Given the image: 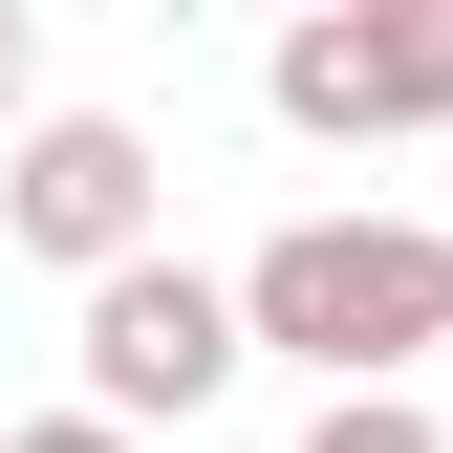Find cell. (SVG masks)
<instances>
[{
    "label": "cell",
    "mask_w": 453,
    "mask_h": 453,
    "mask_svg": "<svg viewBox=\"0 0 453 453\" xmlns=\"http://www.w3.org/2000/svg\"><path fill=\"white\" fill-rule=\"evenodd\" d=\"M238 324L303 346L324 411H346V388H388L411 346H453V238H411V216H280L238 259Z\"/></svg>",
    "instance_id": "obj_1"
},
{
    "label": "cell",
    "mask_w": 453,
    "mask_h": 453,
    "mask_svg": "<svg viewBox=\"0 0 453 453\" xmlns=\"http://www.w3.org/2000/svg\"><path fill=\"white\" fill-rule=\"evenodd\" d=\"M238 367H259L238 280H195V259H130V280H87V411H108V432H173V411H216Z\"/></svg>",
    "instance_id": "obj_2"
},
{
    "label": "cell",
    "mask_w": 453,
    "mask_h": 453,
    "mask_svg": "<svg viewBox=\"0 0 453 453\" xmlns=\"http://www.w3.org/2000/svg\"><path fill=\"white\" fill-rule=\"evenodd\" d=\"M280 130H324V151H367V130H453V0L280 22Z\"/></svg>",
    "instance_id": "obj_3"
},
{
    "label": "cell",
    "mask_w": 453,
    "mask_h": 453,
    "mask_svg": "<svg viewBox=\"0 0 453 453\" xmlns=\"http://www.w3.org/2000/svg\"><path fill=\"white\" fill-rule=\"evenodd\" d=\"M0 238L65 259V280H130L151 259V130H108V108H43L22 173H0Z\"/></svg>",
    "instance_id": "obj_4"
},
{
    "label": "cell",
    "mask_w": 453,
    "mask_h": 453,
    "mask_svg": "<svg viewBox=\"0 0 453 453\" xmlns=\"http://www.w3.org/2000/svg\"><path fill=\"white\" fill-rule=\"evenodd\" d=\"M303 453H453V432L411 411V388H346V411H303Z\"/></svg>",
    "instance_id": "obj_5"
},
{
    "label": "cell",
    "mask_w": 453,
    "mask_h": 453,
    "mask_svg": "<svg viewBox=\"0 0 453 453\" xmlns=\"http://www.w3.org/2000/svg\"><path fill=\"white\" fill-rule=\"evenodd\" d=\"M0 453H130V432H108V411H43V432H0Z\"/></svg>",
    "instance_id": "obj_6"
},
{
    "label": "cell",
    "mask_w": 453,
    "mask_h": 453,
    "mask_svg": "<svg viewBox=\"0 0 453 453\" xmlns=\"http://www.w3.org/2000/svg\"><path fill=\"white\" fill-rule=\"evenodd\" d=\"M0 87H22V0H0Z\"/></svg>",
    "instance_id": "obj_7"
}]
</instances>
